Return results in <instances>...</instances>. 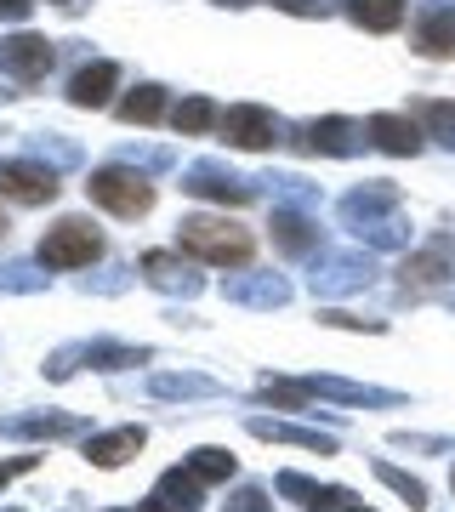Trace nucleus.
Instances as JSON below:
<instances>
[{
	"mask_svg": "<svg viewBox=\"0 0 455 512\" xmlns=\"http://www.w3.org/2000/svg\"><path fill=\"white\" fill-rule=\"evenodd\" d=\"M177 251H188L194 262H211V268H245L256 251V234L239 228L228 217H182L177 222Z\"/></svg>",
	"mask_w": 455,
	"mask_h": 512,
	"instance_id": "f257e3e1",
	"label": "nucleus"
},
{
	"mask_svg": "<svg viewBox=\"0 0 455 512\" xmlns=\"http://www.w3.org/2000/svg\"><path fill=\"white\" fill-rule=\"evenodd\" d=\"M154 359V348H143V342H109V336H97V342H69V348H57L46 365H40V376L46 382H69L74 370H131V365H148Z\"/></svg>",
	"mask_w": 455,
	"mask_h": 512,
	"instance_id": "f03ea898",
	"label": "nucleus"
},
{
	"mask_svg": "<svg viewBox=\"0 0 455 512\" xmlns=\"http://www.w3.org/2000/svg\"><path fill=\"white\" fill-rule=\"evenodd\" d=\"M86 200L103 205V211H114V217H148L154 211V183H148L137 165H97L86 177Z\"/></svg>",
	"mask_w": 455,
	"mask_h": 512,
	"instance_id": "7ed1b4c3",
	"label": "nucleus"
},
{
	"mask_svg": "<svg viewBox=\"0 0 455 512\" xmlns=\"http://www.w3.org/2000/svg\"><path fill=\"white\" fill-rule=\"evenodd\" d=\"M103 256V234L91 217H57L46 234H40V262L52 274H74V268H91Z\"/></svg>",
	"mask_w": 455,
	"mask_h": 512,
	"instance_id": "20e7f679",
	"label": "nucleus"
},
{
	"mask_svg": "<svg viewBox=\"0 0 455 512\" xmlns=\"http://www.w3.org/2000/svg\"><path fill=\"white\" fill-rule=\"evenodd\" d=\"M376 279V262H370V251H319L313 256V296H353L364 291Z\"/></svg>",
	"mask_w": 455,
	"mask_h": 512,
	"instance_id": "39448f33",
	"label": "nucleus"
},
{
	"mask_svg": "<svg viewBox=\"0 0 455 512\" xmlns=\"http://www.w3.org/2000/svg\"><path fill=\"white\" fill-rule=\"evenodd\" d=\"M182 194H194V200H217V205H251L262 188H256L251 177L228 171L222 160H194V165H182Z\"/></svg>",
	"mask_w": 455,
	"mask_h": 512,
	"instance_id": "423d86ee",
	"label": "nucleus"
},
{
	"mask_svg": "<svg viewBox=\"0 0 455 512\" xmlns=\"http://www.w3.org/2000/svg\"><path fill=\"white\" fill-rule=\"evenodd\" d=\"M52 63H57V46L46 35L18 29V35L0 40V74H6V80H18V86H40V80L52 74Z\"/></svg>",
	"mask_w": 455,
	"mask_h": 512,
	"instance_id": "0eeeda50",
	"label": "nucleus"
},
{
	"mask_svg": "<svg viewBox=\"0 0 455 512\" xmlns=\"http://www.w3.org/2000/svg\"><path fill=\"white\" fill-rule=\"evenodd\" d=\"M296 148H308V154H336V160H353L370 148V131L359 120H342V114H325V120H308V126H296L291 137Z\"/></svg>",
	"mask_w": 455,
	"mask_h": 512,
	"instance_id": "6e6552de",
	"label": "nucleus"
},
{
	"mask_svg": "<svg viewBox=\"0 0 455 512\" xmlns=\"http://www.w3.org/2000/svg\"><path fill=\"white\" fill-rule=\"evenodd\" d=\"M137 274L165 296H182V302H194L205 291V274H194V256L188 251H143L137 256Z\"/></svg>",
	"mask_w": 455,
	"mask_h": 512,
	"instance_id": "1a4fd4ad",
	"label": "nucleus"
},
{
	"mask_svg": "<svg viewBox=\"0 0 455 512\" xmlns=\"http://www.w3.org/2000/svg\"><path fill=\"white\" fill-rule=\"evenodd\" d=\"M222 137L234 148H245V154H262V148H273V143H285L279 137V114L273 109H262V103H234V109H222Z\"/></svg>",
	"mask_w": 455,
	"mask_h": 512,
	"instance_id": "9d476101",
	"label": "nucleus"
},
{
	"mask_svg": "<svg viewBox=\"0 0 455 512\" xmlns=\"http://www.w3.org/2000/svg\"><path fill=\"white\" fill-rule=\"evenodd\" d=\"M57 171L46 160H0V200L12 205H52L57 200Z\"/></svg>",
	"mask_w": 455,
	"mask_h": 512,
	"instance_id": "9b49d317",
	"label": "nucleus"
},
{
	"mask_svg": "<svg viewBox=\"0 0 455 512\" xmlns=\"http://www.w3.org/2000/svg\"><path fill=\"white\" fill-rule=\"evenodd\" d=\"M91 427L86 416H74V410H18V416H0V439H86Z\"/></svg>",
	"mask_w": 455,
	"mask_h": 512,
	"instance_id": "f8f14e48",
	"label": "nucleus"
},
{
	"mask_svg": "<svg viewBox=\"0 0 455 512\" xmlns=\"http://www.w3.org/2000/svg\"><path fill=\"white\" fill-rule=\"evenodd\" d=\"M291 296H296L291 279L268 274V268H251V274H228L222 279V302H234V308H285Z\"/></svg>",
	"mask_w": 455,
	"mask_h": 512,
	"instance_id": "ddd939ff",
	"label": "nucleus"
},
{
	"mask_svg": "<svg viewBox=\"0 0 455 512\" xmlns=\"http://www.w3.org/2000/svg\"><path fill=\"white\" fill-rule=\"evenodd\" d=\"M268 239L279 256H319L325 239H319V222L296 205H273V222H268Z\"/></svg>",
	"mask_w": 455,
	"mask_h": 512,
	"instance_id": "4468645a",
	"label": "nucleus"
},
{
	"mask_svg": "<svg viewBox=\"0 0 455 512\" xmlns=\"http://www.w3.org/2000/svg\"><path fill=\"white\" fill-rule=\"evenodd\" d=\"M222 393L228 387L217 376H200V370H160V376H148V399H160V404H211Z\"/></svg>",
	"mask_w": 455,
	"mask_h": 512,
	"instance_id": "2eb2a0df",
	"label": "nucleus"
},
{
	"mask_svg": "<svg viewBox=\"0 0 455 512\" xmlns=\"http://www.w3.org/2000/svg\"><path fill=\"white\" fill-rule=\"evenodd\" d=\"M313 399H336V404H359V410H399L404 393L393 387H370V382H342V376H302Z\"/></svg>",
	"mask_w": 455,
	"mask_h": 512,
	"instance_id": "dca6fc26",
	"label": "nucleus"
},
{
	"mask_svg": "<svg viewBox=\"0 0 455 512\" xmlns=\"http://www.w3.org/2000/svg\"><path fill=\"white\" fill-rule=\"evenodd\" d=\"M273 490L285 495V501H296L302 512H342V507L359 501V495L342 490V484H313L308 473H279V478H273Z\"/></svg>",
	"mask_w": 455,
	"mask_h": 512,
	"instance_id": "f3484780",
	"label": "nucleus"
},
{
	"mask_svg": "<svg viewBox=\"0 0 455 512\" xmlns=\"http://www.w3.org/2000/svg\"><path fill=\"white\" fill-rule=\"evenodd\" d=\"M399 274H404V291H427V285L455 279V234H438L427 251H416L410 262H404Z\"/></svg>",
	"mask_w": 455,
	"mask_h": 512,
	"instance_id": "a211bd4d",
	"label": "nucleus"
},
{
	"mask_svg": "<svg viewBox=\"0 0 455 512\" xmlns=\"http://www.w3.org/2000/svg\"><path fill=\"white\" fill-rule=\"evenodd\" d=\"M148 444V427H109V433H86V461L91 467H103V473H114V467H126L137 450Z\"/></svg>",
	"mask_w": 455,
	"mask_h": 512,
	"instance_id": "6ab92c4d",
	"label": "nucleus"
},
{
	"mask_svg": "<svg viewBox=\"0 0 455 512\" xmlns=\"http://www.w3.org/2000/svg\"><path fill=\"white\" fill-rule=\"evenodd\" d=\"M114 86H120V63L97 57V63H86V69H74V80H69V92L63 97H69L74 109H109Z\"/></svg>",
	"mask_w": 455,
	"mask_h": 512,
	"instance_id": "aec40b11",
	"label": "nucleus"
},
{
	"mask_svg": "<svg viewBox=\"0 0 455 512\" xmlns=\"http://www.w3.org/2000/svg\"><path fill=\"white\" fill-rule=\"evenodd\" d=\"M245 433L268 444H296V450H319V456H336V439L319 433V427H302V421H273V416H245Z\"/></svg>",
	"mask_w": 455,
	"mask_h": 512,
	"instance_id": "412c9836",
	"label": "nucleus"
},
{
	"mask_svg": "<svg viewBox=\"0 0 455 512\" xmlns=\"http://www.w3.org/2000/svg\"><path fill=\"white\" fill-rule=\"evenodd\" d=\"M364 131H370V148H382V154H393V160L421 154V143H427L421 126H416V114H370Z\"/></svg>",
	"mask_w": 455,
	"mask_h": 512,
	"instance_id": "4be33fe9",
	"label": "nucleus"
},
{
	"mask_svg": "<svg viewBox=\"0 0 455 512\" xmlns=\"http://www.w3.org/2000/svg\"><path fill=\"white\" fill-rule=\"evenodd\" d=\"M399 211V188L393 183H364L353 194H342V222L347 228H364V222H382Z\"/></svg>",
	"mask_w": 455,
	"mask_h": 512,
	"instance_id": "5701e85b",
	"label": "nucleus"
},
{
	"mask_svg": "<svg viewBox=\"0 0 455 512\" xmlns=\"http://www.w3.org/2000/svg\"><path fill=\"white\" fill-rule=\"evenodd\" d=\"M114 109H120L126 126H160L165 114H171V92H165L160 80H143V86H131Z\"/></svg>",
	"mask_w": 455,
	"mask_h": 512,
	"instance_id": "b1692460",
	"label": "nucleus"
},
{
	"mask_svg": "<svg viewBox=\"0 0 455 512\" xmlns=\"http://www.w3.org/2000/svg\"><path fill=\"white\" fill-rule=\"evenodd\" d=\"M416 52H427V57H450L455 52V0L427 6V12L416 18Z\"/></svg>",
	"mask_w": 455,
	"mask_h": 512,
	"instance_id": "393cba45",
	"label": "nucleus"
},
{
	"mask_svg": "<svg viewBox=\"0 0 455 512\" xmlns=\"http://www.w3.org/2000/svg\"><path fill=\"white\" fill-rule=\"evenodd\" d=\"M342 12L370 35H393L404 23V0H342Z\"/></svg>",
	"mask_w": 455,
	"mask_h": 512,
	"instance_id": "a878e982",
	"label": "nucleus"
},
{
	"mask_svg": "<svg viewBox=\"0 0 455 512\" xmlns=\"http://www.w3.org/2000/svg\"><path fill=\"white\" fill-rule=\"evenodd\" d=\"M154 495H160V501H171V507H182V512H200L205 484H200L194 473H188V461H182V467H165V473H160Z\"/></svg>",
	"mask_w": 455,
	"mask_h": 512,
	"instance_id": "bb28decb",
	"label": "nucleus"
},
{
	"mask_svg": "<svg viewBox=\"0 0 455 512\" xmlns=\"http://www.w3.org/2000/svg\"><path fill=\"white\" fill-rule=\"evenodd\" d=\"M171 126H177V137H205V131L222 126V109L211 97H182L177 109H171Z\"/></svg>",
	"mask_w": 455,
	"mask_h": 512,
	"instance_id": "cd10ccee",
	"label": "nucleus"
},
{
	"mask_svg": "<svg viewBox=\"0 0 455 512\" xmlns=\"http://www.w3.org/2000/svg\"><path fill=\"white\" fill-rule=\"evenodd\" d=\"M188 473L211 490V484H228L239 473V456H228L222 444H200V450H188Z\"/></svg>",
	"mask_w": 455,
	"mask_h": 512,
	"instance_id": "c85d7f7f",
	"label": "nucleus"
},
{
	"mask_svg": "<svg viewBox=\"0 0 455 512\" xmlns=\"http://www.w3.org/2000/svg\"><path fill=\"white\" fill-rule=\"evenodd\" d=\"M256 399H273V404H285V410H308L313 393H308L302 376H262V382H256Z\"/></svg>",
	"mask_w": 455,
	"mask_h": 512,
	"instance_id": "c756f323",
	"label": "nucleus"
},
{
	"mask_svg": "<svg viewBox=\"0 0 455 512\" xmlns=\"http://www.w3.org/2000/svg\"><path fill=\"white\" fill-rule=\"evenodd\" d=\"M52 285V274H46V262H12V268H0V291L6 296H35Z\"/></svg>",
	"mask_w": 455,
	"mask_h": 512,
	"instance_id": "7c9ffc66",
	"label": "nucleus"
},
{
	"mask_svg": "<svg viewBox=\"0 0 455 512\" xmlns=\"http://www.w3.org/2000/svg\"><path fill=\"white\" fill-rule=\"evenodd\" d=\"M370 473L382 478V484L399 495V501H410V507H427V484H421L416 473H404V467H393V461H370Z\"/></svg>",
	"mask_w": 455,
	"mask_h": 512,
	"instance_id": "2f4dec72",
	"label": "nucleus"
},
{
	"mask_svg": "<svg viewBox=\"0 0 455 512\" xmlns=\"http://www.w3.org/2000/svg\"><path fill=\"white\" fill-rule=\"evenodd\" d=\"M410 114H416V120L433 131L444 148H455V103H433V97H427V103H416Z\"/></svg>",
	"mask_w": 455,
	"mask_h": 512,
	"instance_id": "473e14b6",
	"label": "nucleus"
},
{
	"mask_svg": "<svg viewBox=\"0 0 455 512\" xmlns=\"http://www.w3.org/2000/svg\"><path fill=\"white\" fill-rule=\"evenodd\" d=\"M262 183H268L285 205H296V211L319 205V183H308V177H291V171H279V177H262Z\"/></svg>",
	"mask_w": 455,
	"mask_h": 512,
	"instance_id": "72a5a7b5",
	"label": "nucleus"
},
{
	"mask_svg": "<svg viewBox=\"0 0 455 512\" xmlns=\"http://www.w3.org/2000/svg\"><path fill=\"white\" fill-rule=\"evenodd\" d=\"M359 239H370L376 251H399V245H410V228H404L399 217H382V222H364V228H353Z\"/></svg>",
	"mask_w": 455,
	"mask_h": 512,
	"instance_id": "f704fd0d",
	"label": "nucleus"
},
{
	"mask_svg": "<svg viewBox=\"0 0 455 512\" xmlns=\"http://www.w3.org/2000/svg\"><path fill=\"white\" fill-rule=\"evenodd\" d=\"M29 148H35V160H52V165H80V148L74 143H63V137H29Z\"/></svg>",
	"mask_w": 455,
	"mask_h": 512,
	"instance_id": "c9c22d12",
	"label": "nucleus"
},
{
	"mask_svg": "<svg viewBox=\"0 0 455 512\" xmlns=\"http://www.w3.org/2000/svg\"><path fill=\"white\" fill-rule=\"evenodd\" d=\"M222 512H273V495L262 490V484H239V490L222 501Z\"/></svg>",
	"mask_w": 455,
	"mask_h": 512,
	"instance_id": "e433bc0d",
	"label": "nucleus"
},
{
	"mask_svg": "<svg viewBox=\"0 0 455 512\" xmlns=\"http://www.w3.org/2000/svg\"><path fill=\"white\" fill-rule=\"evenodd\" d=\"M319 325H330V330H370V336H382L387 319H359V313H347V308H325V313H319Z\"/></svg>",
	"mask_w": 455,
	"mask_h": 512,
	"instance_id": "4c0bfd02",
	"label": "nucleus"
},
{
	"mask_svg": "<svg viewBox=\"0 0 455 512\" xmlns=\"http://www.w3.org/2000/svg\"><path fill=\"white\" fill-rule=\"evenodd\" d=\"M399 450H421V456H450L455 439H438V433H393Z\"/></svg>",
	"mask_w": 455,
	"mask_h": 512,
	"instance_id": "58836bf2",
	"label": "nucleus"
},
{
	"mask_svg": "<svg viewBox=\"0 0 455 512\" xmlns=\"http://www.w3.org/2000/svg\"><path fill=\"white\" fill-rule=\"evenodd\" d=\"M279 12H291V18H325V12H336V0H273Z\"/></svg>",
	"mask_w": 455,
	"mask_h": 512,
	"instance_id": "ea45409f",
	"label": "nucleus"
},
{
	"mask_svg": "<svg viewBox=\"0 0 455 512\" xmlns=\"http://www.w3.org/2000/svg\"><path fill=\"white\" fill-rule=\"evenodd\" d=\"M40 467V456H12V461H0V490L12 484V478H23V473H35Z\"/></svg>",
	"mask_w": 455,
	"mask_h": 512,
	"instance_id": "a19ab883",
	"label": "nucleus"
},
{
	"mask_svg": "<svg viewBox=\"0 0 455 512\" xmlns=\"http://www.w3.org/2000/svg\"><path fill=\"white\" fill-rule=\"evenodd\" d=\"M35 12V0H0V18H12V23H23Z\"/></svg>",
	"mask_w": 455,
	"mask_h": 512,
	"instance_id": "79ce46f5",
	"label": "nucleus"
},
{
	"mask_svg": "<svg viewBox=\"0 0 455 512\" xmlns=\"http://www.w3.org/2000/svg\"><path fill=\"white\" fill-rule=\"evenodd\" d=\"M126 285V268H114L109 279H86V291H120Z\"/></svg>",
	"mask_w": 455,
	"mask_h": 512,
	"instance_id": "37998d69",
	"label": "nucleus"
},
{
	"mask_svg": "<svg viewBox=\"0 0 455 512\" xmlns=\"http://www.w3.org/2000/svg\"><path fill=\"white\" fill-rule=\"evenodd\" d=\"M137 512H182V507H171V501H160V495H148V501H143Z\"/></svg>",
	"mask_w": 455,
	"mask_h": 512,
	"instance_id": "c03bdc74",
	"label": "nucleus"
},
{
	"mask_svg": "<svg viewBox=\"0 0 455 512\" xmlns=\"http://www.w3.org/2000/svg\"><path fill=\"white\" fill-rule=\"evenodd\" d=\"M217 6H234V12H239V6H256V0H217Z\"/></svg>",
	"mask_w": 455,
	"mask_h": 512,
	"instance_id": "a18cd8bd",
	"label": "nucleus"
},
{
	"mask_svg": "<svg viewBox=\"0 0 455 512\" xmlns=\"http://www.w3.org/2000/svg\"><path fill=\"white\" fill-rule=\"evenodd\" d=\"M342 512H370V507H364V501H353V507H342Z\"/></svg>",
	"mask_w": 455,
	"mask_h": 512,
	"instance_id": "49530a36",
	"label": "nucleus"
},
{
	"mask_svg": "<svg viewBox=\"0 0 455 512\" xmlns=\"http://www.w3.org/2000/svg\"><path fill=\"white\" fill-rule=\"evenodd\" d=\"M0 239H6V211H0Z\"/></svg>",
	"mask_w": 455,
	"mask_h": 512,
	"instance_id": "de8ad7c7",
	"label": "nucleus"
},
{
	"mask_svg": "<svg viewBox=\"0 0 455 512\" xmlns=\"http://www.w3.org/2000/svg\"><path fill=\"white\" fill-rule=\"evenodd\" d=\"M52 6H74V0H52Z\"/></svg>",
	"mask_w": 455,
	"mask_h": 512,
	"instance_id": "09e8293b",
	"label": "nucleus"
},
{
	"mask_svg": "<svg viewBox=\"0 0 455 512\" xmlns=\"http://www.w3.org/2000/svg\"><path fill=\"white\" fill-rule=\"evenodd\" d=\"M109 512H131V507H109Z\"/></svg>",
	"mask_w": 455,
	"mask_h": 512,
	"instance_id": "8fccbe9b",
	"label": "nucleus"
},
{
	"mask_svg": "<svg viewBox=\"0 0 455 512\" xmlns=\"http://www.w3.org/2000/svg\"><path fill=\"white\" fill-rule=\"evenodd\" d=\"M6 97H12V92H0V103H6Z\"/></svg>",
	"mask_w": 455,
	"mask_h": 512,
	"instance_id": "3c124183",
	"label": "nucleus"
},
{
	"mask_svg": "<svg viewBox=\"0 0 455 512\" xmlns=\"http://www.w3.org/2000/svg\"><path fill=\"white\" fill-rule=\"evenodd\" d=\"M6 512H23V507H6Z\"/></svg>",
	"mask_w": 455,
	"mask_h": 512,
	"instance_id": "603ef678",
	"label": "nucleus"
},
{
	"mask_svg": "<svg viewBox=\"0 0 455 512\" xmlns=\"http://www.w3.org/2000/svg\"><path fill=\"white\" fill-rule=\"evenodd\" d=\"M450 490H455V473H450Z\"/></svg>",
	"mask_w": 455,
	"mask_h": 512,
	"instance_id": "864d4df0",
	"label": "nucleus"
}]
</instances>
